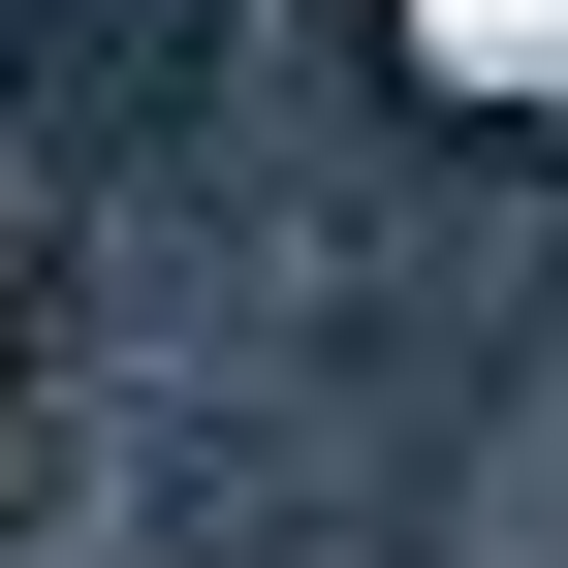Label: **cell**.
I'll use <instances>...</instances> for the list:
<instances>
[{
    "mask_svg": "<svg viewBox=\"0 0 568 568\" xmlns=\"http://www.w3.org/2000/svg\"><path fill=\"white\" fill-rule=\"evenodd\" d=\"M190 63H222V0H0V126L32 159H159Z\"/></svg>",
    "mask_w": 568,
    "mask_h": 568,
    "instance_id": "1",
    "label": "cell"
}]
</instances>
